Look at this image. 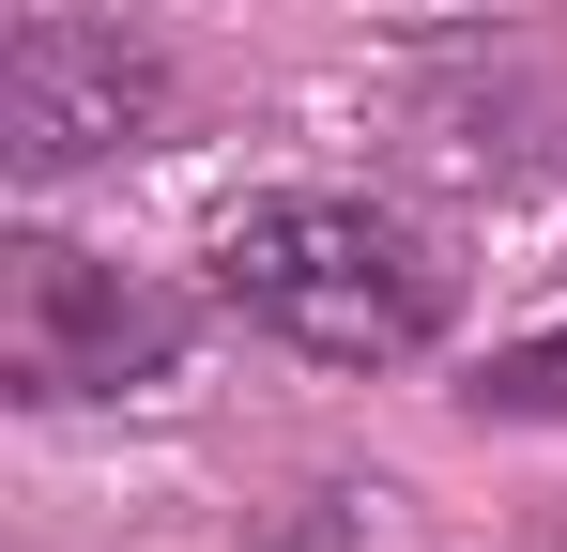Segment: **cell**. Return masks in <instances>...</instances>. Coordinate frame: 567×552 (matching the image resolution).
Instances as JSON below:
<instances>
[{
  "label": "cell",
  "mask_w": 567,
  "mask_h": 552,
  "mask_svg": "<svg viewBox=\"0 0 567 552\" xmlns=\"http://www.w3.org/2000/svg\"><path fill=\"white\" fill-rule=\"evenodd\" d=\"M215 307L307 368H414L461 307V262L369 184H261L215 231Z\"/></svg>",
  "instance_id": "obj_1"
},
{
  "label": "cell",
  "mask_w": 567,
  "mask_h": 552,
  "mask_svg": "<svg viewBox=\"0 0 567 552\" xmlns=\"http://www.w3.org/2000/svg\"><path fill=\"white\" fill-rule=\"evenodd\" d=\"M553 552H567V522H553Z\"/></svg>",
  "instance_id": "obj_5"
},
{
  "label": "cell",
  "mask_w": 567,
  "mask_h": 552,
  "mask_svg": "<svg viewBox=\"0 0 567 552\" xmlns=\"http://www.w3.org/2000/svg\"><path fill=\"white\" fill-rule=\"evenodd\" d=\"M199 354V292L107 262L78 231H16L0 246V399L16 415H78V399H138Z\"/></svg>",
  "instance_id": "obj_3"
},
{
  "label": "cell",
  "mask_w": 567,
  "mask_h": 552,
  "mask_svg": "<svg viewBox=\"0 0 567 552\" xmlns=\"http://www.w3.org/2000/svg\"><path fill=\"white\" fill-rule=\"evenodd\" d=\"M461 415H475V430H567V323L506 338V354H475Z\"/></svg>",
  "instance_id": "obj_4"
},
{
  "label": "cell",
  "mask_w": 567,
  "mask_h": 552,
  "mask_svg": "<svg viewBox=\"0 0 567 552\" xmlns=\"http://www.w3.org/2000/svg\"><path fill=\"white\" fill-rule=\"evenodd\" d=\"M185 123V47L154 16H107V0H31L16 47H0V154L31 200H62L78 170L123 154H169Z\"/></svg>",
  "instance_id": "obj_2"
}]
</instances>
